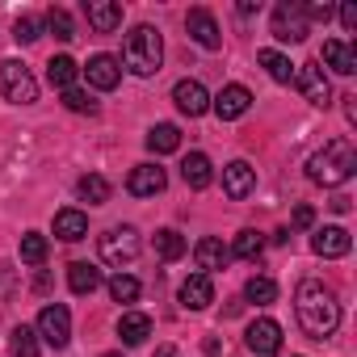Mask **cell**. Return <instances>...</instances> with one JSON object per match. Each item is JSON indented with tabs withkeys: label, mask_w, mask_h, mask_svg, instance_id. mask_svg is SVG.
<instances>
[{
	"label": "cell",
	"mask_w": 357,
	"mask_h": 357,
	"mask_svg": "<svg viewBox=\"0 0 357 357\" xmlns=\"http://www.w3.org/2000/svg\"><path fill=\"white\" fill-rule=\"evenodd\" d=\"M294 315H298V328L311 340H328L340 328V298H336V290L328 282L307 278L294 290Z\"/></svg>",
	"instance_id": "cell-1"
},
{
	"label": "cell",
	"mask_w": 357,
	"mask_h": 357,
	"mask_svg": "<svg viewBox=\"0 0 357 357\" xmlns=\"http://www.w3.org/2000/svg\"><path fill=\"white\" fill-rule=\"evenodd\" d=\"M353 172H357V151H353L349 139H332V143H324V147L307 160V176H311L315 185H324V190L344 185Z\"/></svg>",
	"instance_id": "cell-2"
},
{
	"label": "cell",
	"mask_w": 357,
	"mask_h": 357,
	"mask_svg": "<svg viewBox=\"0 0 357 357\" xmlns=\"http://www.w3.org/2000/svg\"><path fill=\"white\" fill-rule=\"evenodd\" d=\"M122 59L135 76H155L160 72V59H164V38L155 26H135L126 34V47H122Z\"/></svg>",
	"instance_id": "cell-3"
},
{
	"label": "cell",
	"mask_w": 357,
	"mask_h": 357,
	"mask_svg": "<svg viewBox=\"0 0 357 357\" xmlns=\"http://www.w3.org/2000/svg\"><path fill=\"white\" fill-rule=\"evenodd\" d=\"M0 93H5V101H13V105H34L38 101V80L30 76L26 63L5 59L0 63Z\"/></svg>",
	"instance_id": "cell-4"
},
{
	"label": "cell",
	"mask_w": 357,
	"mask_h": 357,
	"mask_svg": "<svg viewBox=\"0 0 357 357\" xmlns=\"http://www.w3.org/2000/svg\"><path fill=\"white\" fill-rule=\"evenodd\" d=\"M97 248H101V261H105V265H118V269H122V265H130V261L139 257L143 240H139L135 227L122 223V227H109V231L97 240Z\"/></svg>",
	"instance_id": "cell-5"
},
{
	"label": "cell",
	"mask_w": 357,
	"mask_h": 357,
	"mask_svg": "<svg viewBox=\"0 0 357 357\" xmlns=\"http://www.w3.org/2000/svg\"><path fill=\"white\" fill-rule=\"evenodd\" d=\"M34 332L51 344V349H63L68 340H72V311L63 307V303H51V307H43L38 311V324H34Z\"/></svg>",
	"instance_id": "cell-6"
},
{
	"label": "cell",
	"mask_w": 357,
	"mask_h": 357,
	"mask_svg": "<svg viewBox=\"0 0 357 357\" xmlns=\"http://www.w3.org/2000/svg\"><path fill=\"white\" fill-rule=\"evenodd\" d=\"M269 30H273L278 43H303L311 26H307V17H303V5H298V0H282V5L273 9Z\"/></svg>",
	"instance_id": "cell-7"
},
{
	"label": "cell",
	"mask_w": 357,
	"mask_h": 357,
	"mask_svg": "<svg viewBox=\"0 0 357 357\" xmlns=\"http://www.w3.org/2000/svg\"><path fill=\"white\" fill-rule=\"evenodd\" d=\"M294 84H298V93H303L311 105H319V109L332 105V84H328V76H324L319 63H298V68H294Z\"/></svg>",
	"instance_id": "cell-8"
},
{
	"label": "cell",
	"mask_w": 357,
	"mask_h": 357,
	"mask_svg": "<svg viewBox=\"0 0 357 357\" xmlns=\"http://www.w3.org/2000/svg\"><path fill=\"white\" fill-rule=\"evenodd\" d=\"M244 344H248L257 357H273V353H282V324H278V319H265V315L252 319Z\"/></svg>",
	"instance_id": "cell-9"
},
{
	"label": "cell",
	"mask_w": 357,
	"mask_h": 357,
	"mask_svg": "<svg viewBox=\"0 0 357 357\" xmlns=\"http://www.w3.org/2000/svg\"><path fill=\"white\" fill-rule=\"evenodd\" d=\"M185 30H190V38H194L202 51H219V47H223L219 22H215V13H211V9H190V17H185Z\"/></svg>",
	"instance_id": "cell-10"
},
{
	"label": "cell",
	"mask_w": 357,
	"mask_h": 357,
	"mask_svg": "<svg viewBox=\"0 0 357 357\" xmlns=\"http://www.w3.org/2000/svg\"><path fill=\"white\" fill-rule=\"evenodd\" d=\"M211 109L223 122H236V118H244L252 109V93L244 84H227V89H219V97H211Z\"/></svg>",
	"instance_id": "cell-11"
},
{
	"label": "cell",
	"mask_w": 357,
	"mask_h": 357,
	"mask_svg": "<svg viewBox=\"0 0 357 357\" xmlns=\"http://www.w3.org/2000/svg\"><path fill=\"white\" fill-rule=\"evenodd\" d=\"M172 101H176V109L190 114V118H202L211 109V93L202 89V80H176L172 84Z\"/></svg>",
	"instance_id": "cell-12"
},
{
	"label": "cell",
	"mask_w": 357,
	"mask_h": 357,
	"mask_svg": "<svg viewBox=\"0 0 357 357\" xmlns=\"http://www.w3.org/2000/svg\"><path fill=\"white\" fill-rule=\"evenodd\" d=\"M349 248H353V236L344 227H315V236H311V252L324 257V261L349 257Z\"/></svg>",
	"instance_id": "cell-13"
},
{
	"label": "cell",
	"mask_w": 357,
	"mask_h": 357,
	"mask_svg": "<svg viewBox=\"0 0 357 357\" xmlns=\"http://www.w3.org/2000/svg\"><path fill=\"white\" fill-rule=\"evenodd\" d=\"M164 185H168V176H164L160 164H135L130 176H126V190H130L135 198H155Z\"/></svg>",
	"instance_id": "cell-14"
},
{
	"label": "cell",
	"mask_w": 357,
	"mask_h": 357,
	"mask_svg": "<svg viewBox=\"0 0 357 357\" xmlns=\"http://www.w3.org/2000/svg\"><path fill=\"white\" fill-rule=\"evenodd\" d=\"M176 303H181L185 311H206L215 303V282L206 273H194L181 282V290H176Z\"/></svg>",
	"instance_id": "cell-15"
},
{
	"label": "cell",
	"mask_w": 357,
	"mask_h": 357,
	"mask_svg": "<svg viewBox=\"0 0 357 357\" xmlns=\"http://www.w3.org/2000/svg\"><path fill=\"white\" fill-rule=\"evenodd\" d=\"M252 190H257V168H252L248 160H231V164L223 168V194L240 202V198H248Z\"/></svg>",
	"instance_id": "cell-16"
},
{
	"label": "cell",
	"mask_w": 357,
	"mask_h": 357,
	"mask_svg": "<svg viewBox=\"0 0 357 357\" xmlns=\"http://www.w3.org/2000/svg\"><path fill=\"white\" fill-rule=\"evenodd\" d=\"M80 72H84V76H89V84H93V89H101V93H109V89H118V84H122V68H118V59H114V55H93Z\"/></svg>",
	"instance_id": "cell-17"
},
{
	"label": "cell",
	"mask_w": 357,
	"mask_h": 357,
	"mask_svg": "<svg viewBox=\"0 0 357 357\" xmlns=\"http://www.w3.org/2000/svg\"><path fill=\"white\" fill-rule=\"evenodd\" d=\"M84 17L97 34H114L122 26V5H114V0H84Z\"/></svg>",
	"instance_id": "cell-18"
},
{
	"label": "cell",
	"mask_w": 357,
	"mask_h": 357,
	"mask_svg": "<svg viewBox=\"0 0 357 357\" xmlns=\"http://www.w3.org/2000/svg\"><path fill=\"white\" fill-rule=\"evenodd\" d=\"M194 261H198V269L211 278L215 269H227V261H231V248H227L223 240L206 236V240H198V248H194Z\"/></svg>",
	"instance_id": "cell-19"
},
{
	"label": "cell",
	"mask_w": 357,
	"mask_h": 357,
	"mask_svg": "<svg viewBox=\"0 0 357 357\" xmlns=\"http://www.w3.org/2000/svg\"><path fill=\"white\" fill-rule=\"evenodd\" d=\"M181 181H185L190 190H206V185L215 181V168H211V160H206L202 151H190V155L181 160Z\"/></svg>",
	"instance_id": "cell-20"
},
{
	"label": "cell",
	"mask_w": 357,
	"mask_h": 357,
	"mask_svg": "<svg viewBox=\"0 0 357 357\" xmlns=\"http://www.w3.org/2000/svg\"><path fill=\"white\" fill-rule=\"evenodd\" d=\"M324 63H328L332 72H340V76H353V72H357V47H349V43H340V38H328V43H324Z\"/></svg>",
	"instance_id": "cell-21"
},
{
	"label": "cell",
	"mask_w": 357,
	"mask_h": 357,
	"mask_svg": "<svg viewBox=\"0 0 357 357\" xmlns=\"http://www.w3.org/2000/svg\"><path fill=\"white\" fill-rule=\"evenodd\" d=\"M55 236L59 240H68V244H76V240H84L89 236V219H84V211H59L55 215Z\"/></svg>",
	"instance_id": "cell-22"
},
{
	"label": "cell",
	"mask_w": 357,
	"mask_h": 357,
	"mask_svg": "<svg viewBox=\"0 0 357 357\" xmlns=\"http://www.w3.org/2000/svg\"><path fill=\"white\" fill-rule=\"evenodd\" d=\"M68 286H72V294H93L101 286V269L89 261H76V265H68Z\"/></svg>",
	"instance_id": "cell-23"
},
{
	"label": "cell",
	"mask_w": 357,
	"mask_h": 357,
	"mask_svg": "<svg viewBox=\"0 0 357 357\" xmlns=\"http://www.w3.org/2000/svg\"><path fill=\"white\" fill-rule=\"evenodd\" d=\"M118 336H122V344H143V340L151 336V319H147L143 311H126V315L118 319Z\"/></svg>",
	"instance_id": "cell-24"
},
{
	"label": "cell",
	"mask_w": 357,
	"mask_h": 357,
	"mask_svg": "<svg viewBox=\"0 0 357 357\" xmlns=\"http://www.w3.org/2000/svg\"><path fill=\"white\" fill-rule=\"evenodd\" d=\"M257 59H261V68H265V72H269V76H273L278 84H294V68H298V63H290V59H286L282 51L265 47V51H261Z\"/></svg>",
	"instance_id": "cell-25"
},
{
	"label": "cell",
	"mask_w": 357,
	"mask_h": 357,
	"mask_svg": "<svg viewBox=\"0 0 357 357\" xmlns=\"http://www.w3.org/2000/svg\"><path fill=\"white\" fill-rule=\"evenodd\" d=\"M147 147H151L155 155H168V151L181 147V130H176L172 122H160V126H151V130H147Z\"/></svg>",
	"instance_id": "cell-26"
},
{
	"label": "cell",
	"mask_w": 357,
	"mask_h": 357,
	"mask_svg": "<svg viewBox=\"0 0 357 357\" xmlns=\"http://www.w3.org/2000/svg\"><path fill=\"white\" fill-rule=\"evenodd\" d=\"M155 257H160V261H181V257H185V236L172 231V227L155 231Z\"/></svg>",
	"instance_id": "cell-27"
},
{
	"label": "cell",
	"mask_w": 357,
	"mask_h": 357,
	"mask_svg": "<svg viewBox=\"0 0 357 357\" xmlns=\"http://www.w3.org/2000/svg\"><path fill=\"white\" fill-rule=\"evenodd\" d=\"M76 194L89 206H101V202H109V181H105V176H97V172H89V176H80V181H76Z\"/></svg>",
	"instance_id": "cell-28"
},
{
	"label": "cell",
	"mask_w": 357,
	"mask_h": 357,
	"mask_svg": "<svg viewBox=\"0 0 357 357\" xmlns=\"http://www.w3.org/2000/svg\"><path fill=\"white\" fill-rule=\"evenodd\" d=\"M76 59H68V55H55L51 63H47V80L55 84V89H72L76 84Z\"/></svg>",
	"instance_id": "cell-29"
},
{
	"label": "cell",
	"mask_w": 357,
	"mask_h": 357,
	"mask_svg": "<svg viewBox=\"0 0 357 357\" xmlns=\"http://www.w3.org/2000/svg\"><path fill=\"white\" fill-rule=\"evenodd\" d=\"M261 252H265V236L261 231H240L236 236V248H231V257H240V261H261Z\"/></svg>",
	"instance_id": "cell-30"
},
{
	"label": "cell",
	"mask_w": 357,
	"mask_h": 357,
	"mask_svg": "<svg viewBox=\"0 0 357 357\" xmlns=\"http://www.w3.org/2000/svg\"><path fill=\"white\" fill-rule=\"evenodd\" d=\"M244 298H248V303H257V307H269V303L278 298V282H273V278H248Z\"/></svg>",
	"instance_id": "cell-31"
},
{
	"label": "cell",
	"mask_w": 357,
	"mask_h": 357,
	"mask_svg": "<svg viewBox=\"0 0 357 357\" xmlns=\"http://www.w3.org/2000/svg\"><path fill=\"white\" fill-rule=\"evenodd\" d=\"M47 30H51L59 43H72V38H76V26H72V13H68V9H47Z\"/></svg>",
	"instance_id": "cell-32"
},
{
	"label": "cell",
	"mask_w": 357,
	"mask_h": 357,
	"mask_svg": "<svg viewBox=\"0 0 357 357\" xmlns=\"http://www.w3.org/2000/svg\"><path fill=\"white\" fill-rule=\"evenodd\" d=\"M22 261L26 265H43L47 261V236L43 231H26L22 236Z\"/></svg>",
	"instance_id": "cell-33"
},
{
	"label": "cell",
	"mask_w": 357,
	"mask_h": 357,
	"mask_svg": "<svg viewBox=\"0 0 357 357\" xmlns=\"http://www.w3.org/2000/svg\"><path fill=\"white\" fill-rule=\"evenodd\" d=\"M109 298H114V303H135V298H139V278L114 273V278H109Z\"/></svg>",
	"instance_id": "cell-34"
},
{
	"label": "cell",
	"mask_w": 357,
	"mask_h": 357,
	"mask_svg": "<svg viewBox=\"0 0 357 357\" xmlns=\"http://www.w3.org/2000/svg\"><path fill=\"white\" fill-rule=\"evenodd\" d=\"M13 357H38V332L34 328H17L13 332Z\"/></svg>",
	"instance_id": "cell-35"
},
{
	"label": "cell",
	"mask_w": 357,
	"mask_h": 357,
	"mask_svg": "<svg viewBox=\"0 0 357 357\" xmlns=\"http://www.w3.org/2000/svg\"><path fill=\"white\" fill-rule=\"evenodd\" d=\"M63 105H68L72 114H97V101H93L84 89H76V84H72V89H63Z\"/></svg>",
	"instance_id": "cell-36"
},
{
	"label": "cell",
	"mask_w": 357,
	"mask_h": 357,
	"mask_svg": "<svg viewBox=\"0 0 357 357\" xmlns=\"http://www.w3.org/2000/svg\"><path fill=\"white\" fill-rule=\"evenodd\" d=\"M13 38H17V43H38V38H43V26H38V17H30V13H26V17H17V26H13Z\"/></svg>",
	"instance_id": "cell-37"
},
{
	"label": "cell",
	"mask_w": 357,
	"mask_h": 357,
	"mask_svg": "<svg viewBox=\"0 0 357 357\" xmlns=\"http://www.w3.org/2000/svg\"><path fill=\"white\" fill-rule=\"evenodd\" d=\"M303 17H307V26L311 22H328L332 17V5H328V0H324V5H303Z\"/></svg>",
	"instance_id": "cell-38"
},
{
	"label": "cell",
	"mask_w": 357,
	"mask_h": 357,
	"mask_svg": "<svg viewBox=\"0 0 357 357\" xmlns=\"http://www.w3.org/2000/svg\"><path fill=\"white\" fill-rule=\"evenodd\" d=\"M340 26H344L349 34L357 30V5H340Z\"/></svg>",
	"instance_id": "cell-39"
},
{
	"label": "cell",
	"mask_w": 357,
	"mask_h": 357,
	"mask_svg": "<svg viewBox=\"0 0 357 357\" xmlns=\"http://www.w3.org/2000/svg\"><path fill=\"white\" fill-rule=\"evenodd\" d=\"M311 223H315V211L311 206H298L294 211V227H311Z\"/></svg>",
	"instance_id": "cell-40"
},
{
	"label": "cell",
	"mask_w": 357,
	"mask_h": 357,
	"mask_svg": "<svg viewBox=\"0 0 357 357\" xmlns=\"http://www.w3.org/2000/svg\"><path fill=\"white\" fill-rule=\"evenodd\" d=\"M328 206H332V211H336V215H344V211H349V206H353V202H349V198H344V194H336V198H332V202H328Z\"/></svg>",
	"instance_id": "cell-41"
},
{
	"label": "cell",
	"mask_w": 357,
	"mask_h": 357,
	"mask_svg": "<svg viewBox=\"0 0 357 357\" xmlns=\"http://www.w3.org/2000/svg\"><path fill=\"white\" fill-rule=\"evenodd\" d=\"M151 357H181V349H172V344H160Z\"/></svg>",
	"instance_id": "cell-42"
}]
</instances>
